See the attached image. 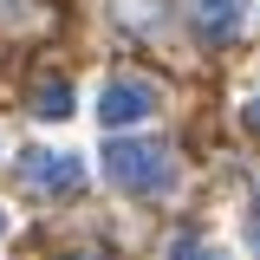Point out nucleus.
<instances>
[{
  "mask_svg": "<svg viewBox=\"0 0 260 260\" xmlns=\"http://www.w3.org/2000/svg\"><path fill=\"white\" fill-rule=\"evenodd\" d=\"M247 130H260V91L247 98Z\"/></svg>",
  "mask_w": 260,
  "mask_h": 260,
  "instance_id": "nucleus-7",
  "label": "nucleus"
},
{
  "mask_svg": "<svg viewBox=\"0 0 260 260\" xmlns=\"http://www.w3.org/2000/svg\"><path fill=\"white\" fill-rule=\"evenodd\" d=\"M0 234H7V215H0Z\"/></svg>",
  "mask_w": 260,
  "mask_h": 260,
  "instance_id": "nucleus-8",
  "label": "nucleus"
},
{
  "mask_svg": "<svg viewBox=\"0 0 260 260\" xmlns=\"http://www.w3.org/2000/svg\"><path fill=\"white\" fill-rule=\"evenodd\" d=\"M254 241H260V221H254Z\"/></svg>",
  "mask_w": 260,
  "mask_h": 260,
  "instance_id": "nucleus-10",
  "label": "nucleus"
},
{
  "mask_svg": "<svg viewBox=\"0 0 260 260\" xmlns=\"http://www.w3.org/2000/svg\"><path fill=\"white\" fill-rule=\"evenodd\" d=\"M32 111H39V117H52V124L72 117V85H65V78H46V85L32 91Z\"/></svg>",
  "mask_w": 260,
  "mask_h": 260,
  "instance_id": "nucleus-5",
  "label": "nucleus"
},
{
  "mask_svg": "<svg viewBox=\"0 0 260 260\" xmlns=\"http://www.w3.org/2000/svg\"><path fill=\"white\" fill-rule=\"evenodd\" d=\"M169 260H228V254H221V247H208V241H176Z\"/></svg>",
  "mask_w": 260,
  "mask_h": 260,
  "instance_id": "nucleus-6",
  "label": "nucleus"
},
{
  "mask_svg": "<svg viewBox=\"0 0 260 260\" xmlns=\"http://www.w3.org/2000/svg\"><path fill=\"white\" fill-rule=\"evenodd\" d=\"M72 260H91V254H72Z\"/></svg>",
  "mask_w": 260,
  "mask_h": 260,
  "instance_id": "nucleus-9",
  "label": "nucleus"
},
{
  "mask_svg": "<svg viewBox=\"0 0 260 260\" xmlns=\"http://www.w3.org/2000/svg\"><path fill=\"white\" fill-rule=\"evenodd\" d=\"M156 111V91L143 85V78H111L104 91H98V124L104 130H130V124H143Z\"/></svg>",
  "mask_w": 260,
  "mask_h": 260,
  "instance_id": "nucleus-2",
  "label": "nucleus"
},
{
  "mask_svg": "<svg viewBox=\"0 0 260 260\" xmlns=\"http://www.w3.org/2000/svg\"><path fill=\"white\" fill-rule=\"evenodd\" d=\"M189 13H195V26L208 32V39H228V32L241 26V0H189Z\"/></svg>",
  "mask_w": 260,
  "mask_h": 260,
  "instance_id": "nucleus-4",
  "label": "nucleus"
},
{
  "mask_svg": "<svg viewBox=\"0 0 260 260\" xmlns=\"http://www.w3.org/2000/svg\"><path fill=\"white\" fill-rule=\"evenodd\" d=\"M104 176H111L117 189H137V195H156V189L176 182L162 143H104Z\"/></svg>",
  "mask_w": 260,
  "mask_h": 260,
  "instance_id": "nucleus-1",
  "label": "nucleus"
},
{
  "mask_svg": "<svg viewBox=\"0 0 260 260\" xmlns=\"http://www.w3.org/2000/svg\"><path fill=\"white\" fill-rule=\"evenodd\" d=\"M26 182L46 195H78L85 189V162L72 150H39V156H26Z\"/></svg>",
  "mask_w": 260,
  "mask_h": 260,
  "instance_id": "nucleus-3",
  "label": "nucleus"
}]
</instances>
